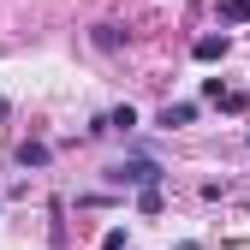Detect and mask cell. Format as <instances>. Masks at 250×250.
I'll return each mask as SVG.
<instances>
[{
    "instance_id": "1",
    "label": "cell",
    "mask_w": 250,
    "mask_h": 250,
    "mask_svg": "<svg viewBox=\"0 0 250 250\" xmlns=\"http://www.w3.org/2000/svg\"><path fill=\"white\" fill-rule=\"evenodd\" d=\"M107 179H113V185H143V191H149V185H161V167H155L149 155H137V161H119Z\"/></svg>"
},
{
    "instance_id": "2",
    "label": "cell",
    "mask_w": 250,
    "mask_h": 250,
    "mask_svg": "<svg viewBox=\"0 0 250 250\" xmlns=\"http://www.w3.org/2000/svg\"><path fill=\"white\" fill-rule=\"evenodd\" d=\"M191 119H197L191 102H167V107H161V125H167V131H179V125H191Z\"/></svg>"
},
{
    "instance_id": "3",
    "label": "cell",
    "mask_w": 250,
    "mask_h": 250,
    "mask_svg": "<svg viewBox=\"0 0 250 250\" xmlns=\"http://www.w3.org/2000/svg\"><path fill=\"white\" fill-rule=\"evenodd\" d=\"M197 60H203V66H208V60H227V36H197V48H191Z\"/></svg>"
},
{
    "instance_id": "4",
    "label": "cell",
    "mask_w": 250,
    "mask_h": 250,
    "mask_svg": "<svg viewBox=\"0 0 250 250\" xmlns=\"http://www.w3.org/2000/svg\"><path fill=\"white\" fill-rule=\"evenodd\" d=\"M214 102H221L227 113H244V107H250V96H244V89H221V96H214Z\"/></svg>"
},
{
    "instance_id": "5",
    "label": "cell",
    "mask_w": 250,
    "mask_h": 250,
    "mask_svg": "<svg viewBox=\"0 0 250 250\" xmlns=\"http://www.w3.org/2000/svg\"><path fill=\"white\" fill-rule=\"evenodd\" d=\"M221 18H227V24H244V18H250V0H221Z\"/></svg>"
},
{
    "instance_id": "6",
    "label": "cell",
    "mask_w": 250,
    "mask_h": 250,
    "mask_svg": "<svg viewBox=\"0 0 250 250\" xmlns=\"http://www.w3.org/2000/svg\"><path fill=\"white\" fill-rule=\"evenodd\" d=\"M18 161H24V167H48V149H42V143H24Z\"/></svg>"
},
{
    "instance_id": "7",
    "label": "cell",
    "mask_w": 250,
    "mask_h": 250,
    "mask_svg": "<svg viewBox=\"0 0 250 250\" xmlns=\"http://www.w3.org/2000/svg\"><path fill=\"white\" fill-rule=\"evenodd\" d=\"M107 125H113V131H131L137 113H131V107H113V113H107Z\"/></svg>"
},
{
    "instance_id": "8",
    "label": "cell",
    "mask_w": 250,
    "mask_h": 250,
    "mask_svg": "<svg viewBox=\"0 0 250 250\" xmlns=\"http://www.w3.org/2000/svg\"><path fill=\"white\" fill-rule=\"evenodd\" d=\"M137 203H143V214H161V185H149V191H143Z\"/></svg>"
},
{
    "instance_id": "9",
    "label": "cell",
    "mask_w": 250,
    "mask_h": 250,
    "mask_svg": "<svg viewBox=\"0 0 250 250\" xmlns=\"http://www.w3.org/2000/svg\"><path fill=\"white\" fill-rule=\"evenodd\" d=\"M96 48H119V30L113 24H96Z\"/></svg>"
},
{
    "instance_id": "10",
    "label": "cell",
    "mask_w": 250,
    "mask_h": 250,
    "mask_svg": "<svg viewBox=\"0 0 250 250\" xmlns=\"http://www.w3.org/2000/svg\"><path fill=\"white\" fill-rule=\"evenodd\" d=\"M102 250H125V227H113V232L102 238Z\"/></svg>"
}]
</instances>
